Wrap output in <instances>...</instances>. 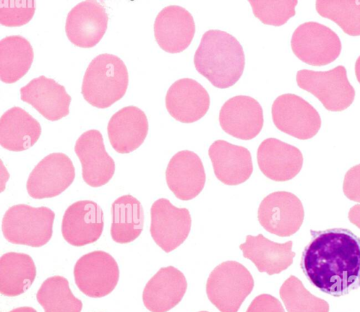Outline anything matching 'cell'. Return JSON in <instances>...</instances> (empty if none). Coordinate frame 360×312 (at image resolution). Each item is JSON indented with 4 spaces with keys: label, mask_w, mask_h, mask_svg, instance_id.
I'll list each match as a JSON object with an SVG mask.
<instances>
[{
    "label": "cell",
    "mask_w": 360,
    "mask_h": 312,
    "mask_svg": "<svg viewBox=\"0 0 360 312\" xmlns=\"http://www.w3.org/2000/svg\"><path fill=\"white\" fill-rule=\"evenodd\" d=\"M150 215L151 236L165 252L174 250L187 238L191 227L188 209L176 208L162 198L153 203Z\"/></svg>",
    "instance_id": "cell-12"
},
{
    "label": "cell",
    "mask_w": 360,
    "mask_h": 312,
    "mask_svg": "<svg viewBox=\"0 0 360 312\" xmlns=\"http://www.w3.org/2000/svg\"><path fill=\"white\" fill-rule=\"evenodd\" d=\"M34 57L30 43L23 36L13 35L0 41V79L12 83L30 69Z\"/></svg>",
    "instance_id": "cell-29"
},
{
    "label": "cell",
    "mask_w": 360,
    "mask_h": 312,
    "mask_svg": "<svg viewBox=\"0 0 360 312\" xmlns=\"http://www.w3.org/2000/svg\"><path fill=\"white\" fill-rule=\"evenodd\" d=\"M355 74L359 83H360V56L357 58L355 63Z\"/></svg>",
    "instance_id": "cell-40"
},
{
    "label": "cell",
    "mask_w": 360,
    "mask_h": 312,
    "mask_svg": "<svg viewBox=\"0 0 360 312\" xmlns=\"http://www.w3.org/2000/svg\"><path fill=\"white\" fill-rule=\"evenodd\" d=\"M108 17L105 8L98 1L86 0L77 4L68 13L65 32L75 46L91 48L103 36Z\"/></svg>",
    "instance_id": "cell-13"
},
{
    "label": "cell",
    "mask_w": 360,
    "mask_h": 312,
    "mask_svg": "<svg viewBox=\"0 0 360 312\" xmlns=\"http://www.w3.org/2000/svg\"><path fill=\"white\" fill-rule=\"evenodd\" d=\"M255 17L266 25L281 26L295 15L296 0H250Z\"/></svg>",
    "instance_id": "cell-33"
},
{
    "label": "cell",
    "mask_w": 360,
    "mask_h": 312,
    "mask_svg": "<svg viewBox=\"0 0 360 312\" xmlns=\"http://www.w3.org/2000/svg\"><path fill=\"white\" fill-rule=\"evenodd\" d=\"M254 287V279L240 263L226 261L210 273L206 292L208 299L221 312H237Z\"/></svg>",
    "instance_id": "cell-5"
},
{
    "label": "cell",
    "mask_w": 360,
    "mask_h": 312,
    "mask_svg": "<svg viewBox=\"0 0 360 312\" xmlns=\"http://www.w3.org/2000/svg\"><path fill=\"white\" fill-rule=\"evenodd\" d=\"M165 174L168 187L183 201L196 197L204 188L206 179L201 159L188 150L180 151L172 156Z\"/></svg>",
    "instance_id": "cell-18"
},
{
    "label": "cell",
    "mask_w": 360,
    "mask_h": 312,
    "mask_svg": "<svg viewBox=\"0 0 360 312\" xmlns=\"http://www.w3.org/2000/svg\"><path fill=\"white\" fill-rule=\"evenodd\" d=\"M200 312H207V311H200Z\"/></svg>",
    "instance_id": "cell-41"
},
{
    "label": "cell",
    "mask_w": 360,
    "mask_h": 312,
    "mask_svg": "<svg viewBox=\"0 0 360 312\" xmlns=\"http://www.w3.org/2000/svg\"><path fill=\"white\" fill-rule=\"evenodd\" d=\"M45 312H81L82 302L72 294L68 280L54 276L45 280L37 293Z\"/></svg>",
    "instance_id": "cell-30"
},
{
    "label": "cell",
    "mask_w": 360,
    "mask_h": 312,
    "mask_svg": "<svg viewBox=\"0 0 360 312\" xmlns=\"http://www.w3.org/2000/svg\"><path fill=\"white\" fill-rule=\"evenodd\" d=\"M221 128L229 135L249 140L261 131L264 118L259 103L247 95H236L226 100L219 116Z\"/></svg>",
    "instance_id": "cell-16"
},
{
    "label": "cell",
    "mask_w": 360,
    "mask_h": 312,
    "mask_svg": "<svg viewBox=\"0 0 360 312\" xmlns=\"http://www.w3.org/2000/svg\"><path fill=\"white\" fill-rule=\"evenodd\" d=\"M210 95L194 79L183 78L168 89L165 105L169 114L182 123H193L201 118L210 107Z\"/></svg>",
    "instance_id": "cell-19"
},
{
    "label": "cell",
    "mask_w": 360,
    "mask_h": 312,
    "mask_svg": "<svg viewBox=\"0 0 360 312\" xmlns=\"http://www.w3.org/2000/svg\"><path fill=\"white\" fill-rule=\"evenodd\" d=\"M195 31L192 15L184 8L172 5L164 8L154 22L157 43L165 51L177 53L188 47Z\"/></svg>",
    "instance_id": "cell-17"
},
{
    "label": "cell",
    "mask_w": 360,
    "mask_h": 312,
    "mask_svg": "<svg viewBox=\"0 0 360 312\" xmlns=\"http://www.w3.org/2000/svg\"><path fill=\"white\" fill-rule=\"evenodd\" d=\"M75 177L70 158L63 153H52L34 168L27 181V191L35 199L55 197L72 183Z\"/></svg>",
    "instance_id": "cell-11"
},
{
    "label": "cell",
    "mask_w": 360,
    "mask_h": 312,
    "mask_svg": "<svg viewBox=\"0 0 360 312\" xmlns=\"http://www.w3.org/2000/svg\"><path fill=\"white\" fill-rule=\"evenodd\" d=\"M294 54L302 62L314 66L328 65L340 54L342 44L338 34L316 22L299 25L291 38Z\"/></svg>",
    "instance_id": "cell-7"
},
{
    "label": "cell",
    "mask_w": 360,
    "mask_h": 312,
    "mask_svg": "<svg viewBox=\"0 0 360 312\" xmlns=\"http://www.w3.org/2000/svg\"><path fill=\"white\" fill-rule=\"evenodd\" d=\"M296 81L300 88L313 94L329 111H342L354 100V88L342 65L326 72L302 69L297 72Z\"/></svg>",
    "instance_id": "cell-6"
},
{
    "label": "cell",
    "mask_w": 360,
    "mask_h": 312,
    "mask_svg": "<svg viewBox=\"0 0 360 312\" xmlns=\"http://www.w3.org/2000/svg\"><path fill=\"white\" fill-rule=\"evenodd\" d=\"M292 242H273L262 234L248 235L246 241L240 245L244 257L251 260L259 272L278 274L287 269L293 262L295 253L292 251Z\"/></svg>",
    "instance_id": "cell-25"
},
{
    "label": "cell",
    "mask_w": 360,
    "mask_h": 312,
    "mask_svg": "<svg viewBox=\"0 0 360 312\" xmlns=\"http://www.w3.org/2000/svg\"><path fill=\"white\" fill-rule=\"evenodd\" d=\"M75 151L82 170L84 181L92 187L107 184L112 177L115 162L107 153L101 133L97 130H89L77 140Z\"/></svg>",
    "instance_id": "cell-14"
},
{
    "label": "cell",
    "mask_w": 360,
    "mask_h": 312,
    "mask_svg": "<svg viewBox=\"0 0 360 312\" xmlns=\"http://www.w3.org/2000/svg\"><path fill=\"white\" fill-rule=\"evenodd\" d=\"M318 13L335 22L348 35H360V1L317 0Z\"/></svg>",
    "instance_id": "cell-31"
},
{
    "label": "cell",
    "mask_w": 360,
    "mask_h": 312,
    "mask_svg": "<svg viewBox=\"0 0 360 312\" xmlns=\"http://www.w3.org/2000/svg\"><path fill=\"white\" fill-rule=\"evenodd\" d=\"M54 218V212L47 207L15 205L3 217L2 233L11 243L41 247L52 236Z\"/></svg>",
    "instance_id": "cell-4"
},
{
    "label": "cell",
    "mask_w": 360,
    "mask_h": 312,
    "mask_svg": "<svg viewBox=\"0 0 360 312\" xmlns=\"http://www.w3.org/2000/svg\"><path fill=\"white\" fill-rule=\"evenodd\" d=\"M9 312H37V311L32 307L22 306L14 308Z\"/></svg>",
    "instance_id": "cell-39"
},
{
    "label": "cell",
    "mask_w": 360,
    "mask_h": 312,
    "mask_svg": "<svg viewBox=\"0 0 360 312\" xmlns=\"http://www.w3.org/2000/svg\"><path fill=\"white\" fill-rule=\"evenodd\" d=\"M20 98L30 104L44 118L55 121L69 114L71 97L55 80L40 76L20 88Z\"/></svg>",
    "instance_id": "cell-21"
},
{
    "label": "cell",
    "mask_w": 360,
    "mask_h": 312,
    "mask_svg": "<svg viewBox=\"0 0 360 312\" xmlns=\"http://www.w3.org/2000/svg\"><path fill=\"white\" fill-rule=\"evenodd\" d=\"M104 226L103 212L95 202L79 201L65 210L61 226L64 239L74 246H83L96 241Z\"/></svg>",
    "instance_id": "cell-15"
},
{
    "label": "cell",
    "mask_w": 360,
    "mask_h": 312,
    "mask_svg": "<svg viewBox=\"0 0 360 312\" xmlns=\"http://www.w3.org/2000/svg\"><path fill=\"white\" fill-rule=\"evenodd\" d=\"M39 123L25 110L13 107L0 119V144L12 151H21L32 147L40 137Z\"/></svg>",
    "instance_id": "cell-26"
},
{
    "label": "cell",
    "mask_w": 360,
    "mask_h": 312,
    "mask_svg": "<svg viewBox=\"0 0 360 312\" xmlns=\"http://www.w3.org/2000/svg\"><path fill=\"white\" fill-rule=\"evenodd\" d=\"M35 8L34 0H1L0 23L6 27L25 25L32 18Z\"/></svg>",
    "instance_id": "cell-34"
},
{
    "label": "cell",
    "mask_w": 360,
    "mask_h": 312,
    "mask_svg": "<svg viewBox=\"0 0 360 312\" xmlns=\"http://www.w3.org/2000/svg\"><path fill=\"white\" fill-rule=\"evenodd\" d=\"M78 288L91 297L110 294L117 285L120 271L115 259L108 252L96 250L82 256L74 268Z\"/></svg>",
    "instance_id": "cell-9"
},
{
    "label": "cell",
    "mask_w": 360,
    "mask_h": 312,
    "mask_svg": "<svg viewBox=\"0 0 360 312\" xmlns=\"http://www.w3.org/2000/svg\"><path fill=\"white\" fill-rule=\"evenodd\" d=\"M257 217L265 230L278 236L287 237L300 229L304 211L301 201L295 194L276 191L262 201Z\"/></svg>",
    "instance_id": "cell-10"
},
{
    "label": "cell",
    "mask_w": 360,
    "mask_h": 312,
    "mask_svg": "<svg viewBox=\"0 0 360 312\" xmlns=\"http://www.w3.org/2000/svg\"><path fill=\"white\" fill-rule=\"evenodd\" d=\"M208 154L217 178L226 185H238L249 179L253 171L251 154L243 147L216 140Z\"/></svg>",
    "instance_id": "cell-22"
},
{
    "label": "cell",
    "mask_w": 360,
    "mask_h": 312,
    "mask_svg": "<svg viewBox=\"0 0 360 312\" xmlns=\"http://www.w3.org/2000/svg\"><path fill=\"white\" fill-rule=\"evenodd\" d=\"M110 234L118 243H128L137 238L143 228L144 213L139 201L131 195L117 198L112 205Z\"/></svg>",
    "instance_id": "cell-28"
},
{
    "label": "cell",
    "mask_w": 360,
    "mask_h": 312,
    "mask_svg": "<svg viewBox=\"0 0 360 312\" xmlns=\"http://www.w3.org/2000/svg\"><path fill=\"white\" fill-rule=\"evenodd\" d=\"M186 289L182 272L172 266L162 267L146 285L143 301L151 312H167L180 302Z\"/></svg>",
    "instance_id": "cell-23"
},
{
    "label": "cell",
    "mask_w": 360,
    "mask_h": 312,
    "mask_svg": "<svg viewBox=\"0 0 360 312\" xmlns=\"http://www.w3.org/2000/svg\"><path fill=\"white\" fill-rule=\"evenodd\" d=\"M32 258L25 253L10 252L0 259V292L8 297L24 293L36 277Z\"/></svg>",
    "instance_id": "cell-27"
},
{
    "label": "cell",
    "mask_w": 360,
    "mask_h": 312,
    "mask_svg": "<svg viewBox=\"0 0 360 312\" xmlns=\"http://www.w3.org/2000/svg\"><path fill=\"white\" fill-rule=\"evenodd\" d=\"M129 75L124 62L112 54H101L89 63L82 81V94L97 108L109 107L126 93Z\"/></svg>",
    "instance_id": "cell-3"
},
{
    "label": "cell",
    "mask_w": 360,
    "mask_h": 312,
    "mask_svg": "<svg viewBox=\"0 0 360 312\" xmlns=\"http://www.w3.org/2000/svg\"><path fill=\"white\" fill-rule=\"evenodd\" d=\"M0 187H1V191H3L5 188V184L7 182V180L9 178V174L6 170V168H4L3 163L1 162V171H0Z\"/></svg>",
    "instance_id": "cell-38"
},
{
    "label": "cell",
    "mask_w": 360,
    "mask_h": 312,
    "mask_svg": "<svg viewBox=\"0 0 360 312\" xmlns=\"http://www.w3.org/2000/svg\"><path fill=\"white\" fill-rule=\"evenodd\" d=\"M342 189L347 198L360 202V164L353 166L346 172Z\"/></svg>",
    "instance_id": "cell-35"
},
{
    "label": "cell",
    "mask_w": 360,
    "mask_h": 312,
    "mask_svg": "<svg viewBox=\"0 0 360 312\" xmlns=\"http://www.w3.org/2000/svg\"><path fill=\"white\" fill-rule=\"evenodd\" d=\"M348 218L352 224L360 229V204H356L350 208Z\"/></svg>",
    "instance_id": "cell-37"
},
{
    "label": "cell",
    "mask_w": 360,
    "mask_h": 312,
    "mask_svg": "<svg viewBox=\"0 0 360 312\" xmlns=\"http://www.w3.org/2000/svg\"><path fill=\"white\" fill-rule=\"evenodd\" d=\"M257 163L260 170L276 182L288 181L295 177L303 164L300 150L276 138H267L259 144Z\"/></svg>",
    "instance_id": "cell-20"
},
{
    "label": "cell",
    "mask_w": 360,
    "mask_h": 312,
    "mask_svg": "<svg viewBox=\"0 0 360 312\" xmlns=\"http://www.w3.org/2000/svg\"><path fill=\"white\" fill-rule=\"evenodd\" d=\"M272 119L281 131L300 140L313 137L321 119L316 109L302 97L292 93L278 96L271 107Z\"/></svg>",
    "instance_id": "cell-8"
},
{
    "label": "cell",
    "mask_w": 360,
    "mask_h": 312,
    "mask_svg": "<svg viewBox=\"0 0 360 312\" xmlns=\"http://www.w3.org/2000/svg\"><path fill=\"white\" fill-rule=\"evenodd\" d=\"M193 62L196 70L214 86L226 88L240 78L245 55L242 46L233 36L210 29L203 34Z\"/></svg>",
    "instance_id": "cell-2"
},
{
    "label": "cell",
    "mask_w": 360,
    "mask_h": 312,
    "mask_svg": "<svg viewBox=\"0 0 360 312\" xmlns=\"http://www.w3.org/2000/svg\"><path fill=\"white\" fill-rule=\"evenodd\" d=\"M301 269L319 290L334 297L360 287V238L349 229L310 230Z\"/></svg>",
    "instance_id": "cell-1"
},
{
    "label": "cell",
    "mask_w": 360,
    "mask_h": 312,
    "mask_svg": "<svg viewBox=\"0 0 360 312\" xmlns=\"http://www.w3.org/2000/svg\"><path fill=\"white\" fill-rule=\"evenodd\" d=\"M246 312H285L281 301L269 294H262L256 297Z\"/></svg>",
    "instance_id": "cell-36"
},
{
    "label": "cell",
    "mask_w": 360,
    "mask_h": 312,
    "mask_svg": "<svg viewBox=\"0 0 360 312\" xmlns=\"http://www.w3.org/2000/svg\"><path fill=\"white\" fill-rule=\"evenodd\" d=\"M279 294L288 312H329L328 303L311 294L295 276L284 281Z\"/></svg>",
    "instance_id": "cell-32"
},
{
    "label": "cell",
    "mask_w": 360,
    "mask_h": 312,
    "mask_svg": "<svg viewBox=\"0 0 360 312\" xmlns=\"http://www.w3.org/2000/svg\"><path fill=\"white\" fill-rule=\"evenodd\" d=\"M148 130V122L145 113L134 106L120 109L112 116L108 124L110 142L120 154H128L139 147Z\"/></svg>",
    "instance_id": "cell-24"
}]
</instances>
